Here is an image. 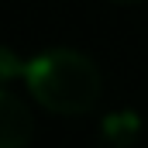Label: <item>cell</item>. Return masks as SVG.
I'll return each instance as SVG.
<instances>
[{"label":"cell","instance_id":"6da1fadb","mask_svg":"<svg viewBox=\"0 0 148 148\" xmlns=\"http://www.w3.org/2000/svg\"><path fill=\"white\" fill-rule=\"evenodd\" d=\"M24 86L38 107L76 117L97 107L103 93V76L90 55L76 48H45L28 59Z\"/></svg>","mask_w":148,"mask_h":148},{"label":"cell","instance_id":"7a4b0ae2","mask_svg":"<svg viewBox=\"0 0 148 148\" xmlns=\"http://www.w3.org/2000/svg\"><path fill=\"white\" fill-rule=\"evenodd\" d=\"M28 141H31V114L7 86H0V148H28Z\"/></svg>","mask_w":148,"mask_h":148},{"label":"cell","instance_id":"3957f363","mask_svg":"<svg viewBox=\"0 0 148 148\" xmlns=\"http://www.w3.org/2000/svg\"><path fill=\"white\" fill-rule=\"evenodd\" d=\"M100 134H103V145L110 148H131L138 145V138H141V117L134 110H114L103 117V124H100Z\"/></svg>","mask_w":148,"mask_h":148},{"label":"cell","instance_id":"277c9868","mask_svg":"<svg viewBox=\"0 0 148 148\" xmlns=\"http://www.w3.org/2000/svg\"><path fill=\"white\" fill-rule=\"evenodd\" d=\"M24 69H28V59H21L7 45H0V86H7L10 79H24Z\"/></svg>","mask_w":148,"mask_h":148},{"label":"cell","instance_id":"5b68a950","mask_svg":"<svg viewBox=\"0 0 148 148\" xmlns=\"http://www.w3.org/2000/svg\"><path fill=\"white\" fill-rule=\"evenodd\" d=\"M117 3H141V0H117Z\"/></svg>","mask_w":148,"mask_h":148}]
</instances>
